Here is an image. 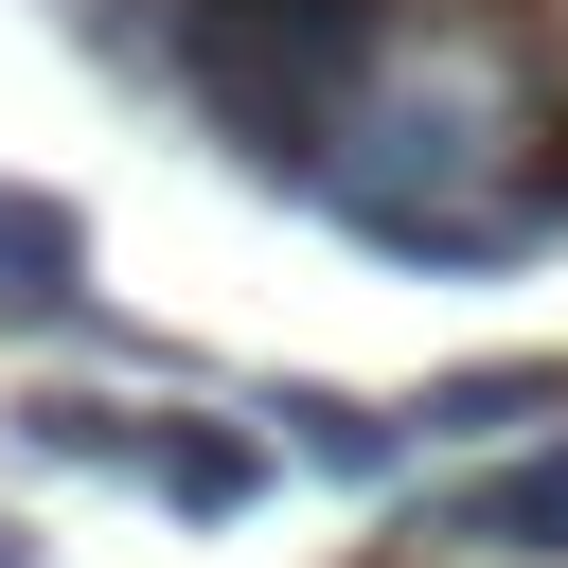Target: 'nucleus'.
Listing matches in <instances>:
<instances>
[{
	"label": "nucleus",
	"mask_w": 568,
	"mask_h": 568,
	"mask_svg": "<svg viewBox=\"0 0 568 568\" xmlns=\"http://www.w3.org/2000/svg\"><path fill=\"white\" fill-rule=\"evenodd\" d=\"M0 426H18L36 462H124V479H142V408H89V390H18Z\"/></svg>",
	"instance_id": "nucleus-6"
},
{
	"label": "nucleus",
	"mask_w": 568,
	"mask_h": 568,
	"mask_svg": "<svg viewBox=\"0 0 568 568\" xmlns=\"http://www.w3.org/2000/svg\"><path fill=\"white\" fill-rule=\"evenodd\" d=\"M0 568H36V532H18V515H0Z\"/></svg>",
	"instance_id": "nucleus-7"
},
{
	"label": "nucleus",
	"mask_w": 568,
	"mask_h": 568,
	"mask_svg": "<svg viewBox=\"0 0 568 568\" xmlns=\"http://www.w3.org/2000/svg\"><path fill=\"white\" fill-rule=\"evenodd\" d=\"M532 408H568V355H479V373H426L408 390L426 444H479V426H532Z\"/></svg>",
	"instance_id": "nucleus-4"
},
{
	"label": "nucleus",
	"mask_w": 568,
	"mask_h": 568,
	"mask_svg": "<svg viewBox=\"0 0 568 568\" xmlns=\"http://www.w3.org/2000/svg\"><path fill=\"white\" fill-rule=\"evenodd\" d=\"M0 337H89V213L53 178H0Z\"/></svg>",
	"instance_id": "nucleus-2"
},
{
	"label": "nucleus",
	"mask_w": 568,
	"mask_h": 568,
	"mask_svg": "<svg viewBox=\"0 0 568 568\" xmlns=\"http://www.w3.org/2000/svg\"><path fill=\"white\" fill-rule=\"evenodd\" d=\"M444 550H497V568H568V444H532V462L462 479V497H444Z\"/></svg>",
	"instance_id": "nucleus-3"
},
{
	"label": "nucleus",
	"mask_w": 568,
	"mask_h": 568,
	"mask_svg": "<svg viewBox=\"0 0 568 568\" xmlns=\"http://www.w3.org/2000/svg\"><path fill=\"white\" fill-rule=\"evenodd\" d=\"M266 479H284V426H231V408H142V497H160V515H195V532H213V515H248Z\"/></svg>",
	"instance_id": "nucleus-1"
},
{
	"label": "nucleus",
	"mask_w": 568,
	"mask_h": 568,
	"mask_svg": "<svg viewBox=\"0 0 568 568\" xmlns=\"http://www.w3.org/2000/svg\"><path fill=\"white\" fill-rule=\"evenodd\" d=\"M266 426H284L320 479H390V462H408V408H355V390H320V373H284V390H266Z\"/></svg>",
	"instance_id": "nucleus-5"
}]
</instances>
